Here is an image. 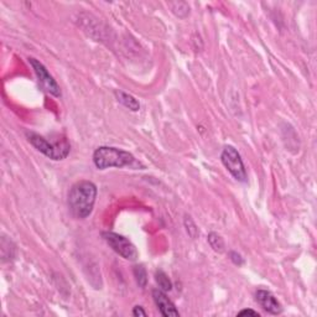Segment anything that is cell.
<instances>
[{"label":"cell","instance_id":"1","mask_svg":"<svg viewBox=\"0 0 317 317\" xmlns=\"http://www.w3.org/2000/svg\"><path fill=\"white\" fill-rule=\"evenodd\" d=\"M97 198V186L92 181H78L68 192V207L73 217L84 219L90 216Z\"/></svg>","mask_w":317,"mask_h":317},{"label":"cell","instance_id":"2","mask_svg":"<svg viewBox=\"0 0 317 317\" xmlns=\"http://www.w3.org/2000/svg\"><path fill=\"white\" fill-rule=\"evenodd\" d=\"M93 162L98 170L140 165L130 153L113 146H99L96 149L93 153Z\"/></svg>","mask_w":317,"mask_h":317},{"label":"cell","instance_id":"3","mask_svg":"<svg viewBox=\"0 0 317 317\" xmlns=\"http://www.w3.org/2000/svg\"><path fill=\"white\" fill-rule=\"evenodd\" d=\"M25 134L30 144L51 160H56V161L63 160L67 158L69 150H71V145L66 139H62L61 141H57V143H50L46 138L41 137L34 132H26Z\"/></svg>","mask_w":317,"mask_h":317},{"label":"cell","instance_id":"4","mask_svg":"<svg viewBox=\"0 0 317 317\" xmlns=\"http://www.w3.org/2000/svg\"><path fill=\"white\" fill-rule=\"evenodd\" d=\"M102 237L107 241L108 246L122 258L130 262H135L139 258V253L135 246L124 235L114 233V232H103Z\"/></svg>","mask_w":317,"mask_h":317},{"label":"cell","instance_id":"5","mask_svg":"<svg viewBox=\"0 0 317 317\" xmlns=\"http://www.w3.org/2000/svg\"><path fill=\"white\" fill-rule=\"evenodd\" d=\"M222 164L229 171V174L239 182H247V171L240 154L231 145L225 146L221 154Z\"/></svg>","mask_w":317,"mask_h":317},{"label":"cell","instance_id":"6","mask_svg":"<svg viewBox=\"0 0 317 317\" xmlns=\"http://www.w3.org/2000/svg\"><path fill=\"white\" fill-rule=\"evenodd\" d=\"M30 65L34 68L36 77H38L39 83L41 84V87L46 90L50 95L55 97H61V88H60L59 83L56 82V80L50 74V72L47 71V68L45 67L39 60L34 59V57H29Z\"/></svg>","mask_w":317,"mask_h":317},{"label":"cell","instance_id":"7","mask_svg":"<svg viewBox=\"0 0 317 317\" xmlns=\"http://www.w3.org/2000/svg\"><path fill=\"white\" fill-rule=\"evenodd\" d=\"M153 299L154 303H155L156 306L160 311L162 316L165 317H177L180 316L179 310L176 309L175 304L170 299L167 297V295L165 294V291L160 289H154L153 290Z\"/></svg>","mask_w":317,"mask_h":317},{"label":"cell","instance_id":"8","mask_svg":"<svg viewBox=\"0 0 317 317\" xmlns=\"http://www.w3.org/2000/svg\"><path fill=\"white\" fill-rule=\"evenodd\" d=\"M255 300L267 312L271 315H280L283 312V307L276 297L268 290H258L255 292Z\"/></svg>","mask_w":317,"mask_h":317},{"label":"cell","instance_id":"9","mask_svg":"<svg viewBox=\"0 0 317 317\" xmlns=\"http://www.w3.org/2000/svg\"><path fill=\"white\" fill-rule=\"evenodd\" d=\"M114 95L117 97V101L124 105L125 108H128V109L133 111H138L140 109V103H139L138 99L132 95H129V93H126L122 89H117L116 92H114Z\"/></svg>","mask_w":317,"mask_h":317},{"label":"cell","instance_id":"10","mask_svg":"<svg viewBox=\"0 0 317 317\" xmlns=\"http://www.w3.org/2000/svg\"><path fill=\"white\" fill-rule=\"evenodd\" d=\"M207 241L211 246V248H212L216 253H223L226 250L225 240H223L221 235L216 233V232H211V233L208 234Z\"/></svg>","mask_w":317,"mask_h":317},{"label":"cell","instance_id":"11","mask_svg":"<svg viewBox=\"0 0 317 317\" xmlns=\"http://www.w3.org/2000/svg\"><path fill=\"white\" fill-rule=\"evenodd\" d=\"M169 7L171 8V11L180 19H185L190 14V7L185 2H173L169 3Z\"/></svg>","mask_w":317,"mask_h":317},{"label":"cell","instance_id":"12","mask_svg":"<svg viewBox=\"0 0 317 317\" xmlns=\"http://www.w3.org/2000/svg\"><path fill=\"white\" fill-rule=\"evenodd\" d=\"M155 280L156 283H158L159 289L162 290V291H170L171 289H173V283H171V280L169 279V276L166 275L162 270H158L155 273Z\"/></svg>","mask_w":317,"mask_h":317},{"label":"cell","instance_id":"13","mask_svg":"<svg viewBox=\"0 0 317 317\" xmlns=\"http://www.w3.org/2000/svg\"><path fill=\"white\" fill-rule=\"evenodd\" d=\"M133 273H134V277L137 280V284L140 288H145L147 283V274L146 270L143 265H135L134 269H133Z\"/></svg>","mask_w":317,"mask_h":317},{"label":"cell","instance_id":"14","mask_svg":"<svg viewBox=\"0 0 317 317\" xmlns=\"http://www.w3.org/2000/svg\"><path fill=\"white\" fill-rule=\"evenodd\" d=\"M183 226H185L187 234H189L192 239H196V238L200 235L197 226H196V223L192 221V218L190 216H185V219H183Z\"/></svg>","mask_w":317,"mask_h":317},{"label":"cell","instance_id":"15","mask_svg":"<svg viewBox=\"0 0 317 317\" xmlns=\"http://www.w3.org/2000/svg\"><path fill=\"white\" fill-rule=\"evenodd\" d=\"M229 259H231L233 264L238 265V267H240V265L244 264L243 256H241L239 253H237V252H231V253H229Z\"/></svg>","mask_w":317,"mask_h":317},{"label":"cell","instance_id":"16","mask_svg":"<svg viewBox=\"0 0 317 317\" xmlns=\"http://www.w3.org/2000/svg\"><path fill=\"white\" fill-rule=\"evenodd\" d=\"M247 315H250V316H260L258 312L252 309H246V310H241L240 312H238V316H247Z\"/></svg>","mask_w":317,"mask_h":317},{"label":"cell","instance_id":"17","mask_svg":"<svg viewBox=\"0 0 317 317\" xmlns=\"http://www.w3.org/2000/svg\"><path fill=\"white\" fill-rule=\"evenodd\" d=\"M133 315H134L135 317L146 316V312H145L144 309L141 306H135L134 309H133Z\"/></svg>","mask_w":317,"mask_h":317}]
</instances>
